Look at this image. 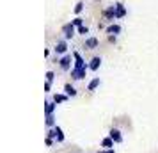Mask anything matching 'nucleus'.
Listing matches in <instances>:
<instances>
[{
    "mask_svg": "<svg viewBox=\"0 0 158 153\" xmlns=\"http://www.w3.org/2000/svg\"><path fill=\"white\" fill-rule=\"evenodd\" d=\"M98 153H115L114 148H108V150H105V151H98Z\"/></svg>",
    "mask_w": 158,
    "mask_h": 153,
    "instance_id": "23",
    "label": "nucleus"
},
{
    "mask_svg": "<svg viewBox=\"0 0 158 153\" xmlns=\"http://www.w3.org/2000/svg\"><path fill=\"white\" fill-rule=\"evenodd\" d=\"M53 132H55V139H57V142H62L64 141V134H62V128L60 126H53Z\"/></svg>",
    "mask_w": 158,
    "mask_h": 153,
    "instance_id": "9",
    "label": "nucleus"
},
{
    "mask_svg": "<svg viewBox=\"0 0 158 153\" xmlns=\"http://www.w3.org/2000/svg\"><path fill=\"white\" fill-rule=\"evenodd\" d=\"M78 34H82V36H85V34H89V29H87L85 25H82V27H78Z\"/></svg>",
    "mask_w": 158,
    "mask_h": 153,
    "instance_id": "19",
    "label": "nucleus"
},
{
    "mask_svg": "<svg viewBox=\"0 0 158 153\" xmlns=\"http://www.w3.org/2000/svg\"><path fill=\"white\" fill-rule=\"evenodd\" d=\"M82 22H84V20H82V18H75V20H73V25H75V27H82Z\"/></svg>",
    "mask_w": 158,
    "mask_h": 153,
    "instance_id": "20",
    "label": "nucleus"
},
{
    "mask_svg": "<svg viewBox=\"0 0 158 153\" xmlns=\"http://www.w3.org/2000/svg\"><path fill=\"white\" fill-rule=\"evenodd\" d=\"M100 86V77H96L93 80L89 82V86H87V91H96V87Z\"/></svg>",
    "mask_w": 158,
    "mask_h": 153,
    "instance_id": "13",
    "label": "nucleus"
},
{
    "mask_svg": "<svg viewBox=\"0 0 158 153\" xmlns=\"http://www.w3.org/2000/svg\"><path fill=\"white\" fill-rule=\"evenodd\" d=\"M108 41L110 43H115V36H108Z\"/></svg>",
    "mask_w": 158,
    "mask_h": 153,
    "instance_id": "25",
    "label": "nucleus"
},
{
    "mask_svg": "<svg viewBox=\"0 0 158 153\" xmlns=\"http://www.w3.org/2000/svg\"><path fill=\"white\" fill-rule=\"evenodd\" d=\"M101 146L103 148H114V141H112V137H107L101 141Z\"/></svg>",
    "mask_w": 158,
    "mask_h": 153,
    "instance_id": "15",
    "label": "nucleus"
},
{
    "mask_svg": "<svg viewBox=\"0 0 158 153\" xmlns=\"http://www.w3.org/2000/svg\"><path fill=\"white\" fill-rule=\"evenodd\" d=\"M110 137H112V141L117 142V144L123 142V135H121V132L117 130V128H112V130H110Z\"/></svg>",
    "mask_w": 158,
    "mask_h": 153,
    "instance_id": "5",
    "label": "nucleus"
},
{
    "mask_svg": "<svg viewBox=\"0 0 158 153\" xmlns=\"http://www.w3.org/2000/svg\"><path fill=\"white\" fill-rule=\"evenodd\" d=\"M107 32L108 34H119V32H121V27H119V25H110L107 29Z\"/></svg>",
    "mask_w": 158,
    "mask_h": 153,
    "instance_id": "16",
    "label": "nucleus"
},
{
    "mask_svg": "<svg viewBox=\"0 0 158 153\" xmlns=\"http://www.w3.org/2000/svg\"><path fill=\"white\" fill-rule=\"evenodd\" d=\"M98 46V39L96 37H87L85 39V48L87 50H93V48H96Z\"/></svg>",
    "mask_w": 158,
    "mask_h": 153,
    "instance_id": "7",
    "label": "nucleus"
},
{
    "mask_svg": "<svg viewBox=\"0 0 158 153\" xmlns=\"http://www.w3.org/2000/svg\"><path fill=\"white\" fill-rule=\"evenodd\" d=\"M82 9H84V4L78 2V4H77V7H75V13H82Z\"/></svg>",
    "mask_w": 158,
    "mask_h": 153,
    "instance_id": "21",
    "label": "nucleus"
},
{
    "mask_svg": "<svg viewBox=\"0 0 158 153\" xmlns=\"http://www.w3.org/2000/svg\"><path fill=\"white\" fill-rule=\"evenodd\" d=\"M62 34H64V39H71L75 36V25L73 23H66L62 27Z\"/></svg>",
    "mask_w": 158,
    "mask_h": 153,
    "instance_id": "1",
    "label": "nucleus"
},
{
    "mask_svg": "<svg viewBox=\"0 0 158 153\" xmlns=\"http://www.w3.org/2000/svg\"><path fill=\"white\" fill-rule=\"evenodd\" d=\"M53 77H55L53 71H48V73H46V82H52V80H53Z\"/></svg>",
    "mask_w": 158,
    "mask_h": 153,
    "instance_id": "22",
    "label": "nucleus"
},
{
    "mask_svg": "<svg viewBox=\"0 0 158 153\" xmlns=\"http://www.w3.org/2000/svg\"><path fill=\"white\" fill-rule=\"evenodd\" d=\"M105 18H107V20H114L115 18V6H110V7L105 11Z\"/></svg>",
    "mask_w": 158,
    "mask_h": 153,
    "instance_id": "12",
    "label": "nucleus"
},
{
    "mask_svg": "<svg viewBox=\"0 0 158 153\" xmlns=\"http://www.w3.org/2000/svg\"><path fill=\"white\" fill-rule=\"evenodd\" d=\"M44 91H46V93L50 91V82H46V84H44Z\"/></svg>",
    "mask_w": 158,
    "mask_h": 153,
    "instance_id": "24",
    "label": "nucleus"
},
{
    "mask_svg": "<svg viewBox=\"0 0 158 153\" xmlns=\"http://www.w3.org/2000/svg\"><path fill=\"white\" fill-rule=\"evenodd\" d=\"M73 59H75V68H89V66L85 64V61L80 57L78 52H75V53H73Z\"/></svg>",
    "mask_w": 158,
    "mask_h": 153,
    "instance_id": "4",
    "label": "nucleus"
},
{
    "mask_svg": "<svg viewBox=\"0 0 158 153\" xmlns=\"http://www.w3.org/2000/svg\"><path fill=\"white\" fill-rule=\"evenodd\" d=\"M55 52H57V53H66V52H68V45H66V41H59L57 46H55Z\"/></svg>",
    "mask_w": 158,
    "mask_h": 153,
    "instance_id": "11",
    "label": "nucleus"
},
{
    "mask_svg": "<svg viewBox=\"0 0 158 153\" xmlns=\"http://www.w3.org/2000/svg\"><path fill=\"white\" fill-rule=\"evenodd\" d=\"M64 91H66V95H68V96H77V89L73 87L71 84H66Z\"/></svg>",
    "mask_w": 158,
    "mask_h": 153,
    "instance_id": "14",
    "label": "nucleus"
},
{
    "mask_svg": "<svg viewBox=\"0 0 158 153\" xmlns=\"http://www.w3.org/2000/svg\"><path fill=\"white\" fill-rule=\"evenodd\" d=\"M46 146H52V137H46Z\"/></svg>",
    "mask_w": 158,
    "mask_h": 153,
    "instance_id": "26",
    "label": "nucleus"
},
{
    "mask_svg": "<svg viewBox=\"0 0 158 153\" xmlns=\"http://www.w3.org/2000/svg\"><path fill=\"white\" fill-rule=\"evenodd\" d=\"M126 15V9L123 4H115V18H123V16Z\"/></svg>",
    "mask_w": 158,
    "mask_h": 153,
    "instance_id": "8",
    "label": "nucleus"
},
{
    "mask_svg": "<svg viewBox=\"0 0 158 153\" xmlns=\"http://www.w3.org/2000/svg\"><path fill=\"white\" fill-rule=\"evenodd\" d=\"M101 66V59L100 57H93V61H91V64H89V70H93V71H96L98 68Z\"/></svg>",
    "mask_w": 158,
    "mask_h": 153,
    "instance_id": "10",
    "label": "nucleus"
},
{
    "mask_svg": "<svg viewBox=\"0 0 158 153\" xmlns=\"http://www.w3.org/2000/svg\"><path fill=\"white\" fill-rule=\"evenodd\" d=\"M68 100V95H55L53 96V102L55 103H62V102H66Z\"/></svg>",
    "mask_w": 158,
    "mask_h": 153,
    "instance_id": "17",
    "label": "nucleus"
},
{
    "mask_svg": "<svg viewBox=\"0 0 158 153\" xmlns=\"http://www.w3.org/2000/svg\"><path fill=\"white\" fill-rule=\"evenodd\" d=\"M53 110H55V102L53 100H46V103H44V114L46 116H50V114H53Z\"/></svg>",
    "mask_w": 158,
    "mask_h": 153,
    "instance_id": "6",
    "label": "nucleus"
},
{
    "mask_svg": "<svg viewBox=\"0 0 158 153\" xmlns=\"http://www.w3.org/2000/svg\"><path fill=\"white\" fill-rule=\"evenodd\" d=\"M59 64H60V68L64 71H69L71 70V55H64V57L59 61Z\"/></svg>",
    "mask_w": 158,
    "mask_h": 153,
    "instance_id": "3",
    "label": "nucleus"
},
{
    "mask_svg": "<svg viewBox=\"0 0 158 153\" xmlns=\"http://www.w3.org/2000/svg\"><path fill=\"white\" fill-rule=\"evenodd\" d=\"M85 73H87V68H73L71 77L75 79V80H82V79L85 77Z\"/></svg>",
    "mask_w": 158,
    "mask_h": 153,
    "instance_id": "2",
    "label": "nucleus"
},
{
    "mask_svg": "<svg viewBox=\"0 0 158 153\" xmlns=\"http://www.w3.org/2000/svg\"><path fill=\"white\" fill-rule=\"evenodd\" d=\"M44 125H46V126H55V117H53V114L46 116V121H44Z\"/></svg>",
    "mask_w": 158,
    "mask_h": 153,
    "instance_id": "18",
    "label": "nucleus"
}]
</instances>
